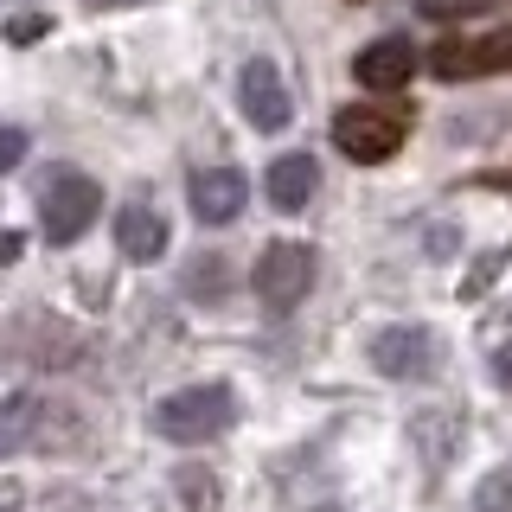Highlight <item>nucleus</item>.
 <instances>
[{
  "label": "nucleus",
  "instance_id": "nucleus-3",
  "mask_svg": "<svg viewBox=\"0 0 512 512\" xmlns=\"http://www.w3.org/2000/svg\"><path fill=\"white\" fill-rule=\"evenodd\" d=\"M96 212H103V186H96L90 173H52V180L39 186V231L52 237V244H77L96 224Z\"/></svg>",
  "mask_w": 512,
  "mask_h": 512
},
{
  "label": "nucleus",
  "instance_id": "nucleus-18",
  "mask_svg": "<svg viewBox=\"0 0 512 512\" xmlns=\"http://www.w3.org/2000/svg\"><path fill=\"white\" fill-rule=\"evenodd\" d=\"M493 378H500V384H506V391H512V340H506L500 352H493Z\"/></svg>",
  "mask_w": 512,
  "mask_h": 512
},
{
  "label": "nucleus",
  "instance_id": "nucleus-19",
  "mask_svg": "<svg viewBox=\"0 0 512 512\" xmlns=\"http://www.w3.org/2000/svg\"><path fill=\"white\" fill-rule=\"evenodd\" d=\"M20 256H26V237H20V231L0 237V263H20Z\"/></svg>",
  "mask_w": 512,
  "mask_h": 512
},
{
  "label": "nucleus",
  "instance_id": "nucleus-16",
  "mask_svg": "<svg viewBox=\"0 0 512 512\" xmlns=\"http://www.w3.org/2000/svg\"><path fill=\"white\" fill-rule=\"evenodd\" d=\"M26 160V128H13V122H0V173H13Z\"/></svg>",
  "mask_w": 512,
  "mask_h": 512
},
{
  "label": "nucleus",
  "instance_id": "nucleus-6",
  "mask_svg": "<svg viewBox=\"0 0 512 512\" xmlns=\"http://www.w3.org/2000/svg\"><path fill=\"white\" fill-rule=\"evenodd\" d=\"M237 103H244V122L263 128V135H282L295 122V103H288V84L269 58H250L244 77H237Z\"/></svg>",
  "mask_w": 512,
  "mask_h": 512
},
{
  "label": "nucleus",
  "instance_id": "nucleus-10",
  "mask_svg": "<svg viewBox=\"0 0 512 512\" xmlns=\"http://www.w3.org/2000/svg\"><path fill=\"white\" fill-rule=\"evenodd\" d=\"M116 250L128 263H154V256H167V218L154 212V205H122L116 212Z\"/></svg>",
  "mask_w": 512,
  "mask_h": 512
},
{
  "label": "nucleus",
  "instance_id": "nucleus-7",
  "mask_svg": "<svg viewBox=\"0 0 512 512\" xmlns=\"http://www.w3.org/2000/svg\"><path fill=\"white\" fill-rule=\"evenodd\" d=\"M250 199V180L237 167H199L192 173V218L199 224H231Z\"/></svg>",
  "mask_w": 512,
  "mask_h": 512
},
{
  "label": "nucleus",
  "instance_id": "nucleus-15",
  "mask_svg": "<svg viewBox=\"0 0 512 512\" xmlns=\"http://www.w3.org/2000/svg\"><path fill=\"white\" fill-rule=\"evenodd\" d=\"M180 493L192 500V512H212V480H205V468H180Z\"/></svg>",
  "mask_w": 512,
  "mask_h": 512
},
{
  "label": "nucleus",
  "instance_id": "nucleus-11",
  "mask_svg": "<svg viewBox=\"0 0 512 512\" xmlns=\"http://www.w3.org/2000/svg\"><path fill=\"white\" fill-rule=\"evenodd\" d=\"M314 186H320L314 154H282L276 167H269V180H263V192H269V205H276V212H301V205L314 199Z\"/></svg>",
  "mask_w": 512,
  "mask_h": 512
},
{
  "label": "nucleus",
  "instance_id": "nucleus-4",
  "mask_svg": "<svg viewBox=\"0 0 512 512\" xmlns=\"http://www.w3.org/2000/svg\"><path fill=\"white\" fill-rule=\"evenodd\" d=\"M429 71H436L442 84H468V77H500V71H512V26L429 45Z\"/></svg>",
  "mask_w": 512,
  "mask_h": 512
},
{
  "label": "nucleus",
  "instance_id": "nucleus-12",
  "mask_svg": "<svg viewBox=\"0 0 512 512\" xmlns=\"http://www.w3.org/2000/svg\"><path fill=\"white\" fill-rule=\"evenodd\" d=\"M32 423H39V397H0V455H13L20 442H32Z\"/></svg>",
  "mask_w": 512,
  "mask_h": 512
},
{
  "label": "nucleus",
  "instance_id": "nucleus-13",
  "mask_svg": "<svg viewBox=\"0 0 512 512\" xmlns=\"http://www.w3.org/2000/svg\"><path fill=\"white\" fill-rule=\"evenodd\" d=\"M186 288H192L199 301L224 295V288H231V269H224V256H192V269H186Z\"/></svg>",
  "mask_w": 512,
  "mask_h": 512
},
{
  "label": "nucleus",
  "instance_id": "nucleus-9",
  "mask_svg": "<svg viewBox=\"0 0 512 512\" xmlns=\"http://www.w3.org/2000/svg\"><path fill=\"white\" fill-rule=\"evenodd\" d=\"M429 352H436V340H429L423 327H384V333H372V365L384 378H423Z\"/></svg>",
  "mask_w": 512,
  "mask_h": 512
},
{
  "label": "nucleus",
  "instance_id": "nucleus-8",
  "mask_svg": "<svg viewBox=\"0 0 512 512\" xmlns=\"http://www.w3.org/2000/svg\"><path fill=\"white\" fill-rule=\"evenodd\" d=\"M416 45L410 39H372L359 58H352V77H359L365 90H404L410 77H416Z\"/></svg>",
  "mask_w": 512,
  "mask_h": 512
},
{
  "label": "nucleus",
  "instance_id": "nucleus-1",
  "mask_svg": "<svg viewBox=\"0 0 512 512\" xmlns=\"http://www.w3.org/2000/svg\"><path fill=\"white\" fill-rule=\"evenodd\" d=\"M231 423H237V397L224 384H192V391H173L154 404V429L167 442H186V448L224 436Z\"/></svg>",
  "mask_w": 512,
  "mask_h": 512
},
{
  "label": "nucleus",
  "instance_id": "nucleus-14",
  "mask_svg": "<svg viewBox=\"0 0 512 512\" xmlns=\"http://www.w3.org/2000/svg\"><path fill=\"white\" fill-rule=\"evenodd\" d=\"M474 512H512V468L480 480V487H474Z\"/></svg>",
  "mask_w": 512,
  "mask_h": 512
},
{
  "label": "nucleus",
  "instance_id": "nucleus-17",
  "mask_svg": "<svg viewBox=\"0 0 512 512\" xmlns=\"http://www.w3.org/2000/svg\"><path fill=\"white\" fill-rule=\"evenodd\" d=\"M39 32H45V20H7V39H13V45H26V39H39Z\"/></svg>",
  "mask_w": 512,
  "mask_h": 512
},
{
  "label": "nucleus",
  "instance_id": "nucleus-5",
  "mask_svg": "<svg viewBox=\"0 0 512 512\" xmlns=\"http://www.w3.org/2000/svg\"><path fill=\"white\" fill-rule=\"evenodd\" d=\"M256 295H263L269 314H288L308 301L314 288V250L308 244H263V256H256Z\"/></svg>",
  "mask_w": 512,
  "mask_h": 512
},
{
  "label": "nucleus",
  "instance_id": "nucleus-20",
  "mask_svg": "<svg viewBox=\"0 0 512 512\" xmlns=\"http://www.w3.org/2000/svg\"><path fill=\"white\" fill-rule=\"evenodd\" d=\"M84 7H96V13H103V7H148V0H84Z\"/></svg>",
  "mask_w": 512,
  "mask_h": 512
},
{
  "label": "nucleus",
  "instance_id": "nucleus-2",
  "mask_svg": "<svg viewBox=\"0 0 512 512\" xmlns=\"http://www.w3.org/2000/svg\"><path fill=\"white\" fill-rule=\"evenodd\" d=\"M404 135H410V109H397V103H352L333 116V148L346 160H359V167L391 160L404 148Z\"/></svg>",
  "mask_w": 512,
  "mask_h": 512
}]
</instances>
